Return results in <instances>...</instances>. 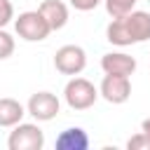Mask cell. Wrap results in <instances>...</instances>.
Returning a JSON list of instances; mask_svg holds the SVG:
<instances>
[{"instance_id":"1","label":"cell","mask_w":150,"mask_h":150,"mask_svg":"<svg viewBox=\"0 0 150 150\" xmlns=\"http://www.w3.org/2000/svg\"><path fill=\"white\" fill-rule=\"evenodd\" d=\"M105 40L117 47H129L150 40V14L143 9H131L115 16L105 28Z\"/></svg>"},{"instance_id":"2","label":"cell","mask_w":150,"mask_h":150,"mask_svg":"<svg viewBox=\"0 0 150 150\" xmlns=\"http://www.w3.org/2000/svg\"><path fill=\"white\" fill-rule=\"evenodd\" d=\"M14 30L21 40L26 42H42L49 38L52 28L47 23V19L38 12V9H28V12H21L16 19H14Z\"/></svg>"},{"instance_id":"3","label":"cell","mask_w":150,"mask_h":150,"mask_svg":"<svg viewBox=\"0 0 150 150\" xmlns=\"http://www.w3.org/2000/svg\"><path fill=\"white\" fill-rule=\"evenodd\" d=\"M63 98H66L68 108H73V110H87V108H91V105L96 103L98 89H96L89 80L73 75V77L66 82V87H63Z\"/></svg>"},{"instance_id":"4","label":"cell","mask_w":150,"mask_h":150,"mask_svg":"<svg viewBox=\"0 0 150 150\" xmlns=\"http://www.w3.org/2000/svg\"><path fill=\"white\" fill-rule=\"evenodd\" d=\"M42 145H45V134L33 122L14 124L9 131V138H7L9 150H42Z\"/></svg>"},{"instance_id":"5","label":"cell","mask_w":150,"mask_h":150,"mask_svg":"<svg viewBox=\"0 0 150 150\" xmlns=\"http://www.w3.org/2000/svg\"><path fill=\"white\" fill-rule=\"evenodd\" d=\"M54 68L61 75H80L87 68V52L80 45H63L54 54Z\"/></svg>"},{"instance_id":"6","label":"cell","mask_w":150,"mask_h":150,"mask_svg":"<svg viewBox=\"0 0 150 150\" xmlns=\"http://www.w3.org/2000/svg\"><path fill=\"white\" fill-rule=\"evenodd\" d=\"M59 110H61V103H59L56 94H52V91H38V94H33V96L28 98V103H26V112H28L33 120H38V122H49V120H54V117L59 115Z\"/></svg>"},{"instance_id":"7","label":"cell","mask_w":150,"mask_h":150,"mask_svg":"<svg viewBox=\"0 0 150 150\" xmlns=\"http://www.w3.org/2000/svg\"><path fill=\"white\" fill-rule=\"evenodd\" d=\"M98 96H103L112 105L127 103L129 96H131V82H129V77L127 75H110V73H105L103 80H101V87H98Z\"/></svg>"},{"instance_id":"8","label":"cell","mask_w":150,"mask_h":150,"mask_svg":"<svg viewBox=\"0 0 150 150\" xmlns=\"http://www.w3.org/2000/svg\"><path fill=\"white\" fill-rule=\"evenodd\" d=\"M101 68L103 73H110V75H134L136 70V59L124 54V52H108L101 56Z\"/></svg>"},{"instance_id":"9","label":"cell","mask_w":150,"mask_h":150,"mask_svg":"<svg viewBox=\"0 0 150 150\" xmlns=\"http://www.w3.org/2000/svg\"><path fill=\"white\" fill-rule=\"evenodd\" d=\"M38 12L47 19V23H49L52 30H61L68 23V5L61 2V0H45L38 7Z\"/></svg>"},{"instance_id":"10","label":"cell","mask_w":150,"mask_h":150,"mask_svg":"<svg viewBox=\"0 0 150 150\" xmlns=\"http://www.w3.org/2000/svg\"><path fill=\"white\" fill-rule=\"evenodd\" d=\"M56 150H87L89 148V136L82 127H70L63 129L56 136Z\"/></svg>"},{"instance_id":"11","label":"cell","mask_w":150,"mask_h":150,"mask_svg":"<svg viewBox=\"0 0 150 150\" xmlns=\"http://www.w3.org/2000/svg\"><path fill=\"white\" fill-rule=\"evenodd\" d=\"M23 115H26V108L16 98H9V96L0 98V127H14L23 120Z\"/></svg>"},{"instance_id":"12","label":"cell","mask_w":150,"mask_h":150,"mask_svg":"<svg viewBox=\"0 0 150 150\" xmlns=\"http://www.w3.org/2000/svg\"><path fill=\"white\" fill-rule=\"evenodd\" d=\"M103 2H105V12L115 19V16H122V14L131 12L138 0H103Z\"/></svg>"},{"instance_id":"13","label":"cell","mask_w":150,"mask_h":150,"mask_svg":"<svg viewBox=\"0 0 150 150\" xmlns=\"http://www.w3.org/2000/svg\"><path fill=\"white\" fill-rule=\"evenodd\" d=\"M14 47H16V45H14V38H12L7 30L0 28V61H2V59H9V56L14 54Z\"/></svg>"},{"instance_id":"14","label":"cell","mask_w":150,"mask_h":150,"mask_svg":"<svg viewBox=\"0 0 150 150\" xmlns=\"http://www.w3.org/2000/svg\"><path fill=\"white\" fill-rule=\"evenodd\" d=\"M127 148L129 150H150V141H148V136L143 131H138L136 136H131L127 141Z\"/></svg>"},{"instance_id":"15","label":"cell","mask_w":150,"mask_h":150,"mask_svg":"<svg viewBox=\"0 0 150 150\" xmlns=\"http://www.w3.org/2000/svg\"><path fill=\"white\" fill-rule=\"evenodd\" d=\"M14 19V7L9 0H0V28H5Z\"/></svg>"},{"instance_id":"16","label":"cell","mask_w":150,"mask_h":150,"mask_svg":"<svg viewBox=\"0 0 150 150\" xmlns=\"http://www.w3.org/2000/svg\"><path fill=\"white\" fill-rule=\"evenodd\" d=\"M70 7H75L77 12H91L101 5V0H68Z\"/></svg>"},{"instance_id":"17","label":"cell","mask_w":150,"mask_h":150,"mask_svg":"<svg viewBox=\"0 0 150 150\" xmlns=\"http://www.w3.org/2000/svg\"><path fill=\"white\" fill-rule=\"evenodd\" d=\"M141 131L148 136V141H150V117H145L143 122H141Z\"/></svg>"},{"instance_id":"18","label":"cell","mask_w":150,"mask_h":150,"mask_svg":"<svg viewBox=\"0 0 150 150\" xmlns=\"http://www.w3.org/2000/svg\"><path fill=\"white\" fill-rule=\"evenodd\" d=\"M148 2H150V0H148Z\"/></svg>"}]
</instances>
